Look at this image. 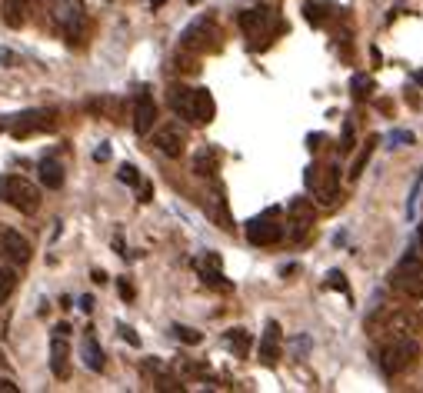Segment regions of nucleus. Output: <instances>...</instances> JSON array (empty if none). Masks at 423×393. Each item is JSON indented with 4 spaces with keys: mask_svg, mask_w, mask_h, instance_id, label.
I'll return each mask as SVG.
<instances>
[{
    "mask_svg": "<svg viewBox=\"0 0 423 393\" xmlns=\"http://www.w3.org/2000/svg\"><path fill=\"white\" fill-rule=\"evenodd\" d=\"M170 101V110L177 114V117H184L187 123H210L214 114H217V107H214V97H210V90L207 87H170L167 94Z\"/></svg>",
    "mask_w": 423,
    "mask_h": 393,
    "instance_id": "1",
    "label": "nucleus"
},
{
    "mask_svg": "<svg viewBox=\"0 0 423 393\" xmlns=\"http://www.w3.org/2000/svg\"><path fill=\"white\" fill-rule=\"evenodd\" d=\"M0 200L7 207H14V210H20V213H37L40 190L20 173H0Z\"/></svg>",
    "mask_w": 423,
    "mask_h": 393,
    "instance_id": "2",
    "label": "nucleus"
},
{
    "mask_svg": "<svg viewBox=\"0 0 423 393\" xmlns=\"http://www.w3.org/2000/svg\"><path fill=\"white\" fill-rule=\"evenodd\" d=\"M417 353H420V347H417V343L406 340V337H397L393 343H387V347L380 350L377 363H380V370H383L387 376H393V374H404L406 367H413Z\"/></svg>",
    "mask_w": 423,
    "mask_h": 393,
    "instance_id": "3",
    "label": "nucleus"
},
{
    "mask_svg": "<svg viewBox=\"0 0 423 393\" xmlns=\"http://www.w3.org/2000/svg\"><path fill=\"white\" fill-rule=\"evenodd\" d=\"M393 287H397V290H404L406 297L423 300V260L413 254V250L397 263V270H393Z\"/></svg>",
    "mask_w": 423,
    "mask_h": 393,
    "instance_id": "4",
    "label": "nucleus"
},
{
    "mask_svg": "<svg viewBox=\"0 0 423 393\" xmlns=\"http://www.w3.org/2000/svg\"><path fill=\"white\" fill-rule=\"evenodd\" d=\"M304 180L320 204H334V200H337V193H340V171L337 167H317V164H310Z\"/></svg>",
    "mask_w": 423,
    "mask_h": 393,
    "instance_id": "5",
    "label": "nucleus"
},
{
    "mask_svg": "<svg viewBox=\"0 0 423 393\" xmlns=\"http://www.w3.org/2000/svg\"><path fill=\"white\" fill-rule=\"evenodd\" d=\"M284 237V223L277 220V210H264L260 217L247 220V240L254 247H270Z\"/></svg>",
    "mask_w": 423,
    "mask_h": 393,
    "instance_id": "6",
    "label": "nucleus"
},
{
    "mask_svg": "<svg viewBox=\"0 0 423 393\" xmlns=\"http://www.w3.org/2000/svg\"><path fill=\"white\" fill-rule=\"evenodd\" d=\"M180 44H184L187 51H214L217 47V24L210 17H197L184 30Z\"/></svg>",
    "mask_w": 423,
    "mask_h": 393,
    "instance_id": "7",
    "label": "nucleus"
},
{
    "mask_svg": "<svg viewBox=\"0 0 423 393\" xmlns=\"http://www.w3.org/2000/svg\"><path fill=\"white\" fill-rule=\"evenodd\" d=\"M53 20L64 27L74 40V34L84 30V0H53Z\"/></svg>",
    "mask_w": 423,
    "mask_h": 393,
    "instance_id": "8",
    "label": "nucleus"
},
{
    "mask_svg": "<svg viewBox=\"0 0 423 393\" xmlns=\"http://www.w3.org/2000/svg\"><path fill=\"white\" fill-rule=\"evenodd\" d=\"M273 10L270 7H247L243 14H240V30L247 37H270V30H273Z\"/></svg>",
    "mask_w": 423,
    "mask_h": 393,
    "instance_id": "9",
    "label": "nucleus"
},
{
    "mask_svg": "<svg viewBox=\"0 0 423 393\" xmlns=\"http://www.w3.org/2000/svg\"><path fill=\"white\" fill-rule=\"evenodd\" d=\"M53 110H27V114H20L17 123L10 127V134L14 137H31V134H40V130H53Z\"/></svg>",
    "mask_w": 423,
    "mask_h": 393,
    "instance_id": "10",
    "label": "nucleus"
},
{
    "mask_svg": "<svg viewBox=\"0 0 423 393\" xmlns=\"http://www.w3.org/2000/svg\"><path fill=\"white\" fill-rule=\"evenodd\" d=\"M0 254L7 256L10 263H27L31 260V240L24 237L20 230H3L0 234Z\"/></svg>",
    "mask_w": 423,
    "mask_h": 393,
    "instance_id": "11",
    "label": "nucleus"
},
{
    "mask_svg": "<svg viewBox=\"0 0 423 393\" xmlns=\"http://www.w3.org/2000/svg\"><path fill=\"white\" fill-rule=\"evenodd\" d=\"M153 120H157V103L147 90H140L137 94V103H134V134L137 137H144V134H150Z\"/></svg>",
    "mask_w": 423,
    "mask_h": 393,
    "instance_id": "12",
    "label": "nucleus"
},
{
    "mask_svg": "<svg viewBox=\"0 0 423 393\" xmlns=\"http://www.w3.org/2000/svg\"><path fill=\"white\" fill-rule=\"evenodd\" d=\"M153 143H157V150L167 157H180L184 154V143H187V134L180 130V127H164L157 137H153Z\"/></svg>",
    "mask_w": 423,
    "mask_h": 393,
    "instance_id": "13",
    "label": "nucleus"
},
{
    "mask_svg": "<svg viewBox=\"0 0 423 393\" xmlns=\"http://www.w3.org/2000/svg\"><path fill=\"white\" fill-rule=\"evenodd\" d=\"M67 357H70L67 333H53V343H51V370H53V376H60V380L70 374V370H67Z\"/></svg>",
    "mask_w": 423,
    "mask_h": 393,
    "instance_id": "14",
    "label": "nucleus"
},
{
    "mask_svg": "<svg viewBox=\"0 0 423 393\" xmlns=\"http://www.w3.org/2000/svg\"><path fill=\"white\" fill-rule=\"evenodd\" d=\"M27 10H31V0H3V24L20 30L27 24Z\"/></svg>",
    "mask_w": 423,
    "mask_h": 393,
    "instance_id": "15",
    "label": "nucleus"
},
{
    "mask_svg": "<svg viewBox=\"0 0 423 393\" xmlns=\"http://www.w3.org/2000/svg\"><path fill=\"white\" fill-rule=\"evenodd\" d=\"M197 270H200L203 283H210V287H217V290H230V283H227V280H223V274H221V260H217V256H207V260H200V263H197Z\"/></svg>",
    "mask_w": 423,
    "mask_h": 393,
    "instance_id": "16",
    "label": "nucleus"
},
{
    "mask_svg": "<svg viewBox=\"0 0 423 393\" xmlns=\"http://www.w3.org/2000/svg\"><path fill=\"white\" fill-rule=\"evenodd\" d=\"M80 353H84L87 370L101 374V370H103V350H101V343H97V337H94V333H87V337H84V343H80Z\"/></svg>",
    "mask_w": 423,
    "mask_h": 393,
    "instance_id": "17",
    "label": "nucleus"
},
{
    "mask_svg": "<svg viewBox=\"0 0 423 393\" xmlns=\"http://www.w3.org/2000/svg\"><path fill=\"white\" fill-rule=\"evenodd\" d=\"M277 357H280V326L267 324V333H264V343H260V360L277 363Z\"/></svg>",
    "mask_w": 423,
    "mask_h": 393,
    "instance_id": "18",
    "label": "nucleus"
},
{
    "mask_svg": "<svg viewBox=\"0 0 423 393\" xmlns=\"http://www.w3.org/2000/svg\"><path fill=\"white\" fill-rule=\"evenodd\" d=\"M40 184L47 190H60L64 187V167L57 160H40Z\"/></svg>",
    "mask_w": 423,
    "mask_h": 393,
    "instance_id": "19",
    "label": "nucleus"
},
{
    "mask_svg": "<svg viewBox=\"0 0 423 393\" xmlns=\"http://www.w3.org/2000/svg\"><path fill=\"white\" fill-rule=\"evenodd\" d=\"M17 290V270L14 267H0V307L14 297Z\"/></svg>",
    "mask_w": 423,
    "mask_h": 393,
    "instance_id": "20",
    "label": "nucleus"
},
{
    "mask_svg": "<svg viewBox=\"0 0 423 393\" xmlns=\"http://www.w3.org/2000/svg\"><path fill=\"white\" fill-rule=\"evenodd\" d=\"M193 171L200 173V177H210V173L217 171V154L214 150H200V154L193 157Z\"/></svg>",
    "mask_w": 423,
    "mask_h": 393,
    "instance_id": "21",
    "label": "nucleus"
},
{
    "mask_svg": "<svg viewBox=\"0 0 423 393\" xmlns=\"http://www.w3.org/2000/svg\"><path fill=\"white\" fill-rule=\"evenodd\" d=\"M377 143H380V137H370L367 143H363V150L356 154L354 167H350V177H354V180L360 177V173H363V167H367V160H370V154H373V147H377Z\"/></svg>",
    "mask_w": 423,
    "mask_h": 393,
    "instance_id": "22",
    "label": "nucleus"
},
{
    "mask_svg": "<svg viewBox=\"0 0 423 393\" xmlns=\"http://www.w3.org/2000/svg\"><path fill=\"white\" fill-rule=\"evenodd\" d=\"M227 343L234 347V353H240V357H247V350H250V337H247V330H230L227 333Z\"/></svg>",
    "mask_w": 423,
    "mask_h": 393,
    "instance_id": "23",
    "label": "nucleus"
},
{
    "mask_svg": "<svg viewBox=\"0 0 423 393\" xmlns=\"http://www.w3.org/2000/svg\"><path fill=\"white\" fill-rule=\"evenodd\" d=\"M370 90H373V80L367 77V73H356L354 80H350V94H354L356 101H367V97H370Z\"/></svg>",
    "mask_w": 423,
    "mask_h": 393,
    "instance_id": "24",
    "label": "nucleus"
},
{
    "mask_svg": "<svg viewBox=\"0 0 423 393\" xmlns=\"http://www.w3.org/2000/svg\"><path fill=\"white\" fill-rule=\"evenodd\" d=\"M320 10H327V14H330L334 7H330V3H320V0H307V20H310V24H323Z\"/></svg>",
    "mask_w": 423,
    "mask_h": 393,
    "instance_id": "25",
    "label": "nucleus"
},
{
    "mask_svg": "<svg viewBox=\"0 0 423 393\" xmlns=\"http://www.w3.org/2000/svg\"><path fill=\"white\" fill-rule=\"evenodd\" d=\"M327 287H334V290L350 297V283H347V277L340 274V270H330V274H327Z\"/></svg>",
    "mask_w": 423,
    "mask_h": 393,
    "instance_id": "26",
    "label": "nucleus"
},
{
    "mask_svg": "<svg viewBox=\"0 0 423 393\" xmlns=\"http://www.w3.org/2000/svg\"><path fill=\"white\" fill-rule=\"evenodd\" d=\"M117 177H120V184H127V187H137V184H140V173H137V167H130V164H123L117 171Z\"/></svg>",
    "mask_w": 423,
    "mask_h": 393,
    "instance_id": "27",
    "label": "nucleus"
},
{
    "mask_svg": "<svg viewBox=\"0 0 423 393\" xmlns=\"http://www.w3.org/2000/svg\"><path fill=\"white\" fill-rule=\"evenodd\" d=\"M354 147V120H343V134H340V150H350Z\"/></svg>",
    "mask_w": 423,
    "mask_h": 393,
    "instance_id": "28",
    "label": "nucleus"
},
{
    "mask_svg": "<svg viewBox=\"0 0 423 393\" xmlns=\"http://www.w3.org/2000/svg\"><path fill=\"white\" fill-rule=\"evenodd\" d=\"M387 140H390L387 147H404V143L410 147V143H413V134H410V130H393Z\"/></svg>",
    "mask_w": 423,
    "mask_h": 393,
    "instance_id": "29",
    "label": "nucleus"
},
{
    "mask_svg": "<svg viewBox=\"0 0 423 393\" xmlns=\"http://www.w3.org/2000/svg\"><path fill=\"white\" fill-rule=\"evenodd\" d=\"M173 333H177V340H184V343H200V333L190 330V326H173Z\"/></svg>",
    "mask_w": 423,
    "mask_h": 393,
    "instance_id": "30",
    "label": "nucleus"
},
{
    "mask_svg": "<svg viewBox=\"0 0 423 393\" xmlns=\"http://www.w3.org/2000/svg\"><path fill=\"white\" fill-rule=\"evenodd\" d=\"M120 337H123V340H127V343H134V347H137V343H140V337H137V333H134V330H130V326H120Z\"/></svg>",
    "mask_w": 423,
    "mask_h": 393,
    "instance_id": "31",
    "label": "nucleus"
},
{
    "mask_svg": "<svg viewBox=\"0 0 423 393\" xmlns=\"http://www.w3.org/2000/svg\"><path fill=\"white\" fill-rule=\"evenodd\" d=\"M120 297H123V300H134V287H130L127 280H120Z\"/></svg>",
    "mask_w": 423,
    "mask_h": 393,
    "instance_id": "32",
    "label": "nucleus"
},
{
    "mask_svg": "<svg viewBox=\"0 0 423 393\" xmlns=\"http://www.w3.org/2000/svg\"><path fill=\"white\" fill-rule=\"evenodd\" d=\"M94 160H110V147H107V143H103V147H97V150H94Z\"/></svg>",
    "mask_w": 423,
    "mask_h": 393,
    "instance_id": "33",
    "label": "nucleus"
},
{
    "mask_svg": "<svg viewBox=\"0 0 423 393\" xmlns=\"http://www.w3.org/2000/svg\"><path fill=\"white\" fill-rule=\"evenodd\" d=\"M137 187H140V200L147 204V200H150V193H153V187L150 184H137Z\"/></svg>",
    "mask_w": 423,
    "mask_h": 393,
    "instance_id": "34",
    "label": "nucleus"
},
{
    "mask_svg": "<svg viewBox=\"0 0 423 393\" xmlns=\"http://www.w3.org/2000/svg\"><path fill=\"white\" fill-rule=\"evenodd\" d=\"M0 393H17V383H10V380H0Z\"/></svg>",
    "mask_w": 423,
    "mask_h": 393,
    "instance_id": "35",
    "label": "nucleus"
},
{
    "mask_svg": "<svg viewBox=\"0 0 423 393\" xmlns=\"http://www.w3.org/2000/svg\"><path fill=\"white\" fill-rule=\"evenodd\" d=\"M80 310L90 313V310H94V297H80Z\"/></svg>",
    "mask_w": 423,
    "mask_h": 393,
    "instance_id": "36",
    "label": "nucleus"
},
{
    "mask_svg": "<svg viewBox=\"0 0 423 393\" xmlns=\"http://www.w3.org/2000/svg\"><path fill=\"white\" fill-rule=\"evenodd\" d=\"M413 80H417V84L423 87V70H417V73H413Z\"/></svg>",
    "mask_w": 423,
    "mask_h": 393,
    "instance_id": "37",
    "label": "nucleus"
},
{
    "mask_svg": "<svg viewBox=\"0 0 423 393\" xmlns=\"http://www.w3.org/2000/svg\"><path fill=\"white\" fill-rule=\"evenodd\" d=\"M150 3H153V7H160V3H167V0H150Z\"/></svg>",
    "mask_w": 423,
    "mask_h": 393,
    "instance_id": "38",
    "label": "nucleus"
},
{
    "mask_svg": "<svg viewBox=\"0 0 423 393\" xmlns=\"http://www.w3.org/2000/svg\"><path fill=\"white\" fill-rule=\"evenodd\" d=\"M417 237H420V243H423V223H420V230H417Z\"/></svg>",
    "mask_w": 423,
    "mask_h": 393,
    "instance_id": "39",
    "label": "nucleus"
},
{
    "mask_svg": "<svg viewBox=\"0 0 423 393\" xmlns=\"http://www.w3.org/2000/svg\"><path fill=\"white\" fill-rule=\"evenodd\" d=\"M0 363H3V353H0Z\"/></svg>",
    "mask_w": 423,
    "mask_h": 393,
    "instance_id": "40",
    "label": "nucleus"
}]
</instances>
